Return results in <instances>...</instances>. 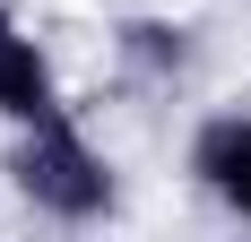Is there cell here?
I'll return each instance as SVG.
<instances>
[{
	"mask_svg": "<svg viewBox=\"0 0 251 242\" xmlns=\"http://www.w3.org/2000/svg\"><path fill=\"white\" fill-rule=\"evenodd\" d=\"M182 173H191V191H200L217 217L251 225V104H217V113L191 121Z\"/></svg>",
	"mask_w": 251,
	"mask_h": 242,
	"instance_id": "2",
	"label": "cell"
},
{
	"mask_svg": "<svg viewBox=\"0 0 251 242\" xmlns=\"http://www.w3.org/2000/svg\"><path fill=\"white\" fill-rule=\"evenodd\" d=\"M113 61H122L130 87L174 96V87H191V70H200V26L174 18V9H139V18L113 26Z\"/></svg>",
	"mask_w": 251,
	"mask_h": 242,
	"instance_id": "4",
	"label": "cell"
},
{
	"mask_svg": "<svg viewBox=\"0 0 251 242\" xmlns=\"http://www.w3.org/2000/svg\"><path fill=\"white\" fill-rule=\"evenodd\" d=\"M61 113H78V96L52 61V44L18 9H0V130H35V121H61Z\"/></svg>",
	"mask_w": 251,
	"mask_h": 242,
	"instance_id": "3",
	"label": "cell"
},
{
	"mask_svg": "<svg viewBox=\"0 0 251 242\" xmlns=\"http://www.w3.org/2000/svg\"><path fill=\"white\" fill-rule=\"evenodd\" d=\"M0 173H9V191L44 225H113L122 217V165H113V147L78 113L35 121V130H9Z\"/></svg>",
	"mask_w": 251,
	"mask_h": 242,
	"instance_id": "1",
	"label": "cell"
}]
</instances>
